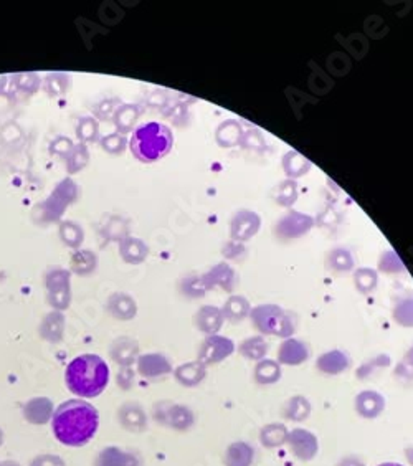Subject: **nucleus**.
I'll return each mask as SVG.
<instances>
[{
  "instance_id": "obj_1",
  "label": "nucleus",
  "mask_w": 413,
  "mask_h": 466,
  "mask_svg": "<svg viewBox=\"0 0 413 466\" xmlns=\"http://www.w3.org/2000/svg\"><path fill=\"white\" fill-rule=\"evenodd\" d=\"M98 412L85 400H68L53 415V433L63 445L81 447L94 437L98 430Z\"/></svg>"
},
{
  "instance_id": "obj_2",
  "label": "nucleus",
  "mask_w": 413,
  "mask_h": 466,
  "mask_svg": "<svg viewBox=\"0 0 413 466\" xmlns=\"http://www.w3.org/2000/svg\"><path fill=\"white\" fill-rule=\"evenodd\" d=\"M109 382V368L100 356L83 354L75 357L67 368V383L73 394L96 397Z\"/></svg>"
},
{
  "instance_id": "obj_3",
  "label": "nucleus",
  "mask_w": 413,
  "mask_h": 466,
  "mask_svg": "<svg viewBox=\"0 0 413 466\" xmlns=\"http://www.w3.org/2000/svg\"><path fill=\"white\" fill-rule=\"evenodd\" d=\"M129 146H131L136 159H139L141 162L150 164L166 157L170 153L172 146H174V135L166 124L150 121V123L143 124L132 132Z\"/></svg>"
},
{
  "instance_id": "obj_4",
  "label": "nucleus",
  "mask_w": 413,
  "mask_h": 466,
  "mask_svg": "<svg viewBox=\"0 0 413 466\" xmlns=\"http://www.w3.org/2000/svg\"><path fill=\"white\" fill-rule=\"evenodd\" d=\"M249 318L258 332L265 336L288 339L292 338L296 331V318L278 304H258L252 309Z\"/></svg>"
},
{
  "instance_id": "obj_5",
  "label": "nucleus",
  "mask_w": 413,
  "mask_h": 466,
  "mask_svg": "<svg viewBox=\"0 0 413 466\" xmlns=\"http://www.w3.org/2000/svg\"><path fill=\"white\" fill-rule=\"evenodd\" d=\"M154 420L175 431H188L195 425V413L187 405L162 400L154 405Z\"/></svg>"
},
{
  "instance_id": "obj_6",
  "label": "nucleus",
  "mask_w": 413,
  "mask_h": 466,
  "mask_svg": "<svg viewBox=\"0 0 413 466\" xmlns=\"http://www.w3.org/2000/svg\"><path fill=\"white\" fill-rule=\"evenodd\" d=\"M235 349H236L235 343L230 338H227V336L220 334L206 336L204 343H202L199 347L197 361H199L202 365H205V368L217 365L228 359V357L235 352Z\"/></svg>"
},
{
  "instance_id": "obj_7",
  "label": "nucleus",
  "mask_w": 413,
  "mask_h": 466,
  "mask_svg": "<svg viewBox=\"0 0 413 466\" xmlns=\"http://www.w3.org/2000/svg\"><path fill=\"white\" fill-rule=\"evenodd\" d=\"M286 445L292 453V456L296 460L304 461V463L313 461L317 456V453H319V440L311 430L301 429V426L288 431Z\"/></svg>"
},
{
  "instance_id": "obj_8",
  "label": "nucleus",
  "mask_w": 413,
  "mask_h": 466,
  "mask_svg": "<svg viewBox=\"0 0 413 466\" xmlns=\"http://www.w3.org/2000/svg\"><path fill=\"white\" fill-rule=\"evenodd\" d=\"M314 225V218L311 215L296 212V210H291L286 215H283L279 218V222L276 223V228H274V233L279 240L288 241V240H295V239H301L303 235L311 230Z\"/></svg>"
},
{
  "instance_id": "obj_9",
  "label": "nucleus",
  "mask_w": 413,
  "mask_h": 466,
  "mask_svg": "<svg viewBox=\"0 0 413 466\" xmlns=\"http://www.w3.org/2000/svg\"><path fill=\"white\" fill-rule=\"evenodd\" d=\"M261 225V218L256 212H252V210H238L234 215L230 223V235L231 240L238 241V243H243L249 239L256 235L258 230H260Z\"/></svg>"
},
{
  "instance_id": "obj_10",
  "label": "nucleus",
  "mask_w": 413,
  "mask_h": 466,
  "mask_svg": "<svg viewBox=\"0 0 413 466\" xmlns=\"http://www.w3.org/2000/svg\"><path fill=\"white\" fill-rule=\"evenodd\" d=\"M387 407L385 397L378 394L377 390H362L355 395L354 410L360 418L365 420H374L384 413Z\"/></svg>"
},
{
  "instance_id": "obj_11",
  "label": "nucleus",
  "mask_w": 413,
  "mask_h": 466,
  "mask_svg": "<svg viewBox=\"0 0 413 466\" xmlns=\"http://www.w3.org/2000/svg\"><path fill=\"white\" fill-rule=\"evenodd\" d=\"M202 279H204L206 290L222 288L227 293H234L236 284H238V275H236V271L228 263H218V265H215L212 270L206 271L202 276Z\"/></svg>"
},
{
  "instance_id": "obj_12",
  "label": "nucleus",
  "mask_w": 413,
  "mask_h": 466,
  "mask_svg": "<svg viewBox=\"0 0 413 466\" xmlns=\"http://www.w3.org/2000/svg\"><path fill=\"white\" fill-rule=\"evenodd\" d=\"M309 356H311V351H309L308 344L298 338L285 339L278 349V362L281 365H290V368L304 364Z\"/></svg>"
},
{
  "instance_id": "obj_13",
  "label": "nucleus",
  "mask_w": 413,
  "mask_h": 466,
  "mask_svg": "<svg viewBox=\"0 0 413 466\" xmlns=\"http://www.w3.org/2000/svg\"><path fill=\"white\" fill-rule=\"evenodd\" d=\"M349 368H351L349 354L346 351H341V349H333V351L321 354L316 361V369L319 370L321 374L331 375V377L346 372Z\"/></svg>"
},
{
  "instance_id": "obj_14",
  "label": "nucleus",
  "mask_w": 413,
  "mask_h": 466,
  "mask_svg": "<svg viewBox=\"0 0 413 466\" xmlns=\"http://www.w3.org/2000/svg\"><path fill=\"white\" fill-rule=\"evenodd\" d=\"M255 455V447L252 443L236 440V442L227 447L225 455H223V463H225V466H253Z\"/></svg>"
},
{
  "instance_id": "obj_15",
  "label": "nucleus",
  "mask_w": 413,
  "mask_h": 466,
  "mask_svg": "<svg viewBox=\"0 0 413 466\" xmlns=\"http://www.w3.org/2000/svg\"><path fill=\"white\" fill-rule=\"evenodd\" d=\"M119 424L129 431L141 433L148 429V415L139 404H124L118 412Z\"/></svg>"
},
{
  "instance_id": "obj_16",
  "label": "nucleus",
  "mask_w": 413,
  "mask_h": 466,
  "mask_svg": "<svg viewBox=\"0 0 413 466\" xmlns=\"http://www.w3.org/2000/svg\"><path fill=\"white\" fill-rule=\"evenodd\" d=\"M223 322H225V318H223L222 309L217 306H202L195 314V326L206 336L218 334Z\"/></svg>"
},
{
  "instance_id": "obj_17",
  "label": "nucleus",
  "mask_w": 413,
  "mask_h": 466,
  "mask_svg": "<svg viewBox=\"0 0 413 466\" xmlns=\"http://www.w3.org/2000/svg\"><path fill=\"white\" fill-rule=\"evenodd\" d=\"M311 402L304 395H292L283 405V417L292 424H303L311 415Z\"/></svg>"
},
{
  "instance_id": "obj_18",
  "label": "nucleus",
  "mask_w": 413,
  "mask_h": 466,
  "mask_svg": "<svg viewBox=\"0 0 413 466\" xmlns=\"http://www.w3.org/2000/svg\"><path fill=\"white\" fill-rule=\"evenodd\" d=\"M281 364L274 359H261L256 362L255 370H253V379H255L256 386L268 387L274 386V383L281 381Z\"/></svg>"
},
{
  "instance_id": "obj_19",
  "label": "nucleus",
  "mask_w": 413,
  "mask_h": 466,
  "mask_svg": "<svg viewBox=\"0 0 413 466\" xmlns=\"http://www.w3.org/2000/svg\"><path fill=\"white\" fill-rule=\"evenodd\" d=\"M288 426L281 422H271L261 426L260 433H258V440H260L261 447L273 450V448H279L286 443L288 438Z\"/></svg>"
},
{
  "instance_id": "obj_20",
  "label": "nucleus",
  "mask_w": 413,
  "mask_h": 466,
  "mask_svg": "<svg viewBox=\"0 0 413 466\" xmlns=\"http://www.w3.org/2000/svg\"><path fill=\"white\" fill-rule=\"evenodd\" d=\"M220 309L225 321L236 325V322H242L245 318L249 316V313H252V304H249V301L242 295H231L225 301L223 308Z\"/></svg>"
},
{
  "instance_id": "obj_21",
  "label": "nucleus",
  "mask_w": 413,
  "mask_h": 466,
  "mask_svg": "<svg viewBox=\"0 0 413 466\" xmlns=\"http://www.w3.org/2000/svg\"><path fill=\"white\" fill-rule=\"evenodd\" d=\"M174 375L175 381H177L180 386L192 388L197 387L202 381H204L206 375V368L205 365H202L199 361L187 362V364L179 365V368L175 369Z\"/></svg>"
},
{
  "instance_id": "obj_22",
  "label": "nucleus",
  "mask_w": 413,
  "mask_h": 466,
  "mask_svg": "<svg viewBox=\"0 0 413 466\" xmlns=\"http://www.w3.org/2000/svg\"><path fill=\"white\" fill-rule=\"evenodd\" d=\"M96 466H141V461L134 453H128L111 447L100 453Z\"/></svg>"
},
{
  "instance_id": "obj_23",
  "label": "nucleus",
  "mask_w": 413,
  "mask_h": 466,
  "mask_svg": "<svg viewBox=\"0 0 413 466\" xmlns=\"http://www.w3.org/2000/svg\"><path fill=\"white\" fill-rule=\"evenodd\" d=\"M170 370L172 368L169 361L164 356H159V354H149L139 362V372L149 379L164 377V375L170 374Z\"/></svg>"
},
{
  "instance_id": "obj_24",
  "label": "nucleus",
  "mask_w": 413,
  "mask_h": 466,
  "mask_svg": "<svg viewBox=\"0 0 413 466\" xmlns=\"http://www.w3.org/2000/svg\"><path fill=\"white\" fill-rule=\"evenodd\" d=\"M268 351H270L268 340H266L265 336H261V334L247 338L238 346L240 356L245 357L247 361H256L258 362V361L265 359Z\"/></svg>"
},
{
  "instance_id": "obj_25",
  "label": "nucleus",
  "mask_w": 413,
  "mask_h": 466,
  "mask_svg": "<svg viewBox=\"0 0 413 466\" xmlns=\"http://www.w3.org/2000/svg\"><path fill=\"white\" fill-rule=\"evenodd\" d=\"M25 418L32 424H45L50 420L51 413H53V405L49 399H33L25 405L24 408Z\"/></svg>"
},
{
  "instance_id": "obj_26",
  "label": "nucleus",
  "mask_w": 413,
  "mask_h": 466,
  "mask_svg": "<svg viewBox=\"0 0 413 466\" xmlns=\"http://www.w3.org/2000/svg\"><path fill=\"white\" fill-rule=\"evenodd\" d=\"M283 169H285L286 175L292 180L296 179V177L306 175L308 172L311 171V162H309L304 155L296 153V150H290V153H286L285 157H283Z\"/></svg>"
},
{
  "instance_id": "obj_27",
  "label": "nucleus",
  "mask_w": 413,
  "mask_h": 466,
  "mask_svg": "<svg viewBox=\"0 0 413 466\" xmlns=\"http://www.w3.org/2000/svg\"><path fill=\"white\" fill-rule=\"evenodd\" d=\"M242 126L236 121H225L217 129V141L223 148H231L242 142Z\"/></svg>"
},
{
  "instance_id": "obj_28",
  "label": "nucleus",
  "mask_w": 413,
  "mask_h": 466,
  "mask_svg": "<svg viewBox=\"0 0 413 466\" xmlns=\"http://www.w3.org/2000/svg\"><path fill=\"white\" fill-rule=\"evenodd\" d=\"M394 321L402 327H413V296H403L395 303Z\"/></svg>"
},
{
  "instance_id": "obj_29",
  "label": "nucleus",
  "mask_w": 413,
  "mask_h": 466,
  "mask_svg": "<svg viewBox=\"0 0 413 466\" xmlns=\"http://www.w3.org/2000/svg\"><path fill=\"white\" fill-rule=\"evenodd\" d=\"M378 275L376 270L371 268H357L354 273V284L357 291L362 295H371V293L377 288Z\"/></svg>"
},
{
  "instance_id": "obj_30",
  "label": "nucleus",
  "mask_w": 413,
  "mask_h": 466,
  "mask_svg": "<svg viewBox=\"0 0 413 466\" xmlns=\"http://www.w3.org/2000/svg\"><path fill=\"white\" fill-rule=\"evenodd\" d=\"M390 365V356H387V354H378V356L372 357V359L365 361L362 365H360L359 370H357V379H360V381H367V379H371L372 375H376L378 370L389 368Z\"/></svg>"
},
{
  "instance_id": "obj_31",
  "label": "nucleus",
  "mask_w": 413,
  "mask_h": 466,
  "mask_svg": "<svg viewBox=\"0 0 413 466\" xmlns=\"http://www.w3.org/2000/svg\"><path fill=\"white\" fill-rule=\"evenodd\" d=\"M328 261L331 268L334 271H339V273H342V271H351L354 268V258H352L349 250L334 248L333 252L329 253Z\"/></svg>"
},
{
  "instance_id": "obj_32",
  "label": "nucleus",
  "mask_w": 413,
  "mask_h": 466,
  "mask_svg": "<svg viewBox=\"0 0 413 466\" xmlns=\"http://www.w3.org/2000/svg\"><path fill=\"white\" fill-rule=\"evenodd\" d=\"M298 198V185L295 180H283L276 189V202L283 207H291Z\"/></svg>"
},
{
  "instance_id": "obj_33",
  "label": "nucleus",
  "mask_w": 413,
  "mask_h": 466,
  "mask_svg": "<svg viewBox=\"0 0 413 466\" xmlns=\"http://www.w3.org/2000/svg\"><path fill=\"white\" fill-rule=\"evenodd\" d=\"M378 268H380V271H384V273H402L405 266H403L402 260L397 257V253L389 250V252L382 253L380 261H378Z\"/></svg>"
},
{
  "instance_id": "obj_34",
  "label": "nucleus",
  "mask_w": 413,
  "mask_h": 466,
  "mask_svg": "<svg viewBox=\"0 0 413 466\" xmlns=\"http://www.w3.org/2000/svg\"><path fill=\"white\" fill-rule=\"evenodd\" d=\"M206 291H209V290H206L204 279L197 278V276H195V278L187 279V282L184 283V293H186V295H188V296H192V297H202Z\"/></svg>"
},
{
  "instance_id": "obj_35",
  "label": "nucleus",
  "mask_w": 413,
  "mask_h": 466,
  "mask_svg": "<svg viewBox=\"0 0 413 466\" xmlns=\"http://www.w3.org/2000/svg\"><path fill=\"white\" fill-rule=\"evenodd\" d=\"M240 144L247 149H261V148H265V139L258 129H253V131L245 132Z\"/></svg>"
},
{
  "instance_id": "obj_36",
  "label": "nucleus",
  "mask_w": 413,
  "mask_h": 466,
  "mask_svg": "<svg viewBox=\"0 0 413 466\" xmlns=\"http://www.w3.org/2000/svg\"><path fill=\"white\" fill-rule=\"evenodd\" d=\"M395 377H397L402 383H405V386H413V368L407 365L405 362L402 361L397 368H395Z\"/></svg>"
},
{
  "instance_id": "obj_37",
  "label": "nucleus",
  "mask_w": 413,
  "mask_h": 466,
  "mask_svg": "<svg viewBox=\"0 0 413 466\" xmlns=\"http://www.w3.org/2000/svg\"><path fill=\"white\" fill-rule=\"evenodd\" d=\"M32 466H64V465L62 460L57 458V456L43 455V456H38V458L32 463Z\"/></svg>"
},
{
  "instance_id": "obj_38",
  "label": "nucleus",
  "mask_w": 413,
  "mask_h": 466,
  "mask_svg": "<svg viewBox=\"0 0 413 466\" xmlns=\"http://www.w3.org/2000/svg\"><path fill=\"white\" fill-rule=\"evenodd\" d=\"M337 466H367V465H365L364 461L359 458V456L347 455V456H344V458L339 460Z\"/></svg>"
},
{
  "instance_id": "obj_39",
  "label": "nucleus",
  "mask_w": 413,
  "mask_h": 466,
  "mask_svg": "<svg viewBox=\"0 0 413 466\" xmlns=\"http://www.w3.org/2000/svg\"><path fill=\"white\" fill-rule=\"evenodd\" d=\"M403 362H405L407 365H410V368H413V344H412V347L407 351L405 357H403Z\"/></svg>"
},
{
  "instance_id": "obj_40",
  "label": "nucleus",
  "mask_w": 413,
  "mask_h": 466,
  "mask_svg": "<svg viewBox=\"0 0 413 466\" xmlns=\"http://www.w3.org/2000/svg\"><path fill=\"white\" fill-rule=\"evenodd\" d=\"M405 458H407V463L413 466V447L405 448Z\"/></svg>"
},
{
  "instance_id": "obj_41",
  "label": "nucleus",
  "mask_w": 413,
  "mask_h": 466,
  "mask_svg": "<svg viewBox=\"0 0 413 466\" xmlns=\"http://www.w3.org/2000/svg\"><path fill=\"white\" fill-rule=\"evenodd\" d=\"M377 466H403V465L394 463V461H385V463H380V465H377Z\"/></svg>"
},
{
  "instance_id": "obj_42",
  "label": "nucleus",
  "mask_w": 413,
  "mask_h": 466,
  "mask_svg": "<svg viewBox=\"0 0 413 466\" xmlns=\"http://www.w3.org/2000/svg\"><path fill=\"white\" fill-rule=\"evenodd\" d=\"M2 466H19L17 463H3Z\"/></svg>"
},
{
  "instance_id": "obj_43",
  "label": "nucleus",
  "mask_w": 413,
  "mask_h": 466,
  "mask_svg": "<svg viewBox=\"0 0 413 466\" xmlns=\"http://www.w3.org/2000/svg\"><path fill=\"white\" fill-rule=\"evenodd\" d=\"M2 438H3V435H2V430H0V445H2Z\"/></svg>"
}]
</instances>
